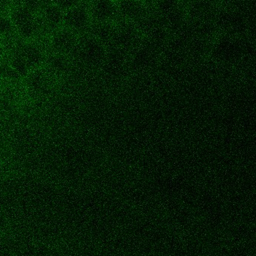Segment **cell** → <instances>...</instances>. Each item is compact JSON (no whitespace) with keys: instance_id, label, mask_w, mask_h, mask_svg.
<instances>
[{"instance_id":"obj_3","label":"cell","mask_w":256,"mask_h":256,"mask_svg":"<svg viewBox=\"0 0 256 256\" xmlns=\"http://www.w3.org/2000/svg\"><path fill=\"white\" fill-rule=\"evenodd\" d=\"M91 22L89 7L80 2L78 5L64 12L62 28L78 35L89 30Z\"/></svg>"},{"instance_id":"obj_6","label":"cell","mask_w":256,"mask_h":256,"mask_svg":"<svg viewBox=\"0 0 256 256\" xmlns=\"http://www.w3.org/2000/svg\"><path fill=\"white\" fill-rule=\"evenodd\" d=\"M26 89L32 95L43 96L52 86V76L46 68H40L31 72L24 78Z\"/></svg>"},{"instance_id":"obj_2","label":"cell","mask_w":256,"mask_h":256,"mask_svg":"<svg viewBox=\"0 0 256 256\" xmlns=\"http://www.w3.org/2000/svg\"><path fill=\"white\" fill-rule=\"evenodd\" d=\"M10 18L16 29V34L22 40L32 41L36 37L42 34L38 12L31 8L26 2L18 4L10 10Z\"/></svg>"},{"instance_id":"obj_10","label":"cell","mask_w":256,"mask_h":256,"mask_svg":"<svg viewBox=\"0 0 256 256\" xmlns=\"http://www.w3.org/2000/svg\"><path fill=\"white\" fill-rule=\"evenodd\" d=\"M16 35V29L8 13H0V40L8 41Z\"/></svg>"},{"instance_id":"obj_11","label":"cell","mask_w":256,"mask_h":256,"mask_svg":"<svg viewBox=\"0 0 256 256\" xmlns=\"http://www.w3.org/2000/svg\"><path fill=\"white\" fill-rule=\"evenodd\" d=\"M64 12L71 10L73 7L78 5L80 2H74V1H59V2H54Z\"/></svg>"},{"instance_id":"obj_1","label":"cell","mask_w":256,"mask_h":256,"mask_svg":"<svg viewBox=\"0 0 256 256\" xmlns=\"http://www.w3.org/2000/svg\"><path fill=\"white\" fill-rule=\"evenodd\" d=\"M46 54L38 43L23 40L12 48L7 62L19 79H24L31 72L42 68Z\"/></svg>"},{"instance_id":"obj_5","label":"cell","mask_w":256,"mask_h":256,"mask_svg":"<svg viewBox=\"0 0 256 256\" xmlns=\"http://www.w3.org/2000/svg\"><path fill=\"white\" fill-rule=\"evenodd\" d=\"M78 42V38L76 34L62 28L50 35L49 44L53 53L68 56L74 53Z\"/></svg>"},{"instance_id":"obj_7","label":"cell","mask_w":256,"mask_h":256,"mask_svg":"<svg viewBox=\"0 0 256 256\" xmlns=\"http://www.w3.org/2000/svg\"><path fill=\"white\" fill-rule=\"evenodd\" d=\"M104 48L102 43L92 36L78 42L74 52H78L82 60L90 65H96L104 58Z\"/></svg>"},{"instance_id":"obj_8","label":"cell","mask_w":256,"mask_h":256,"mask_svg":"<svg viewBox=\"0 0 256 256\" xmlns=\"http://www.w3.org/2000/svg\"><path fill=\"white\" fill-rule=\"evenodd\" d=\"M46 70L52 76H61L66 74L70 68V60L65 55L53 53L47 56L44 62Z\"/></svg>"},{"instance_id":"obj_12","label":"cell","mask_w":256,"mask_h":256,"mask_svg":"<svg viewBox=\"0 0 256 256\" xmlns=\"http://www.w3.org/2000/svg\"><path fill=\"white\" fill-rule=\"evenodd\" d=\"M4 54H2V49L0 48V64H1V62H2V60H4Z\"/></svg>"},{"instance_id":"obj_9","label":"cell","mask_w":256,"mask_h":256,"mask_svg":"<svg viewBox=\"0 0 256 256\" xmlns=\"http://www.w3.org/2000/svg\"><path fill=\"white\" fill-rule=\"evenodd\" d=\"M91 20L96 23H107L114 16V6L109 2H96L89 7Z\"/></svg>"},{"instance_id":"obj_4","label":"cell","mask_w":256,"mask_h":256,"mask_svg":"<svg viewBox=\"0 0 256 256\" xmlns=\"http://www.w3.org/2000/svg\"><path fill=\"white\" fill-rule=\"evenodd\" d=\"M43 32L52 35L64 24V12L54 2H43L38 12Z\"/></svg>"}]
</instances>
